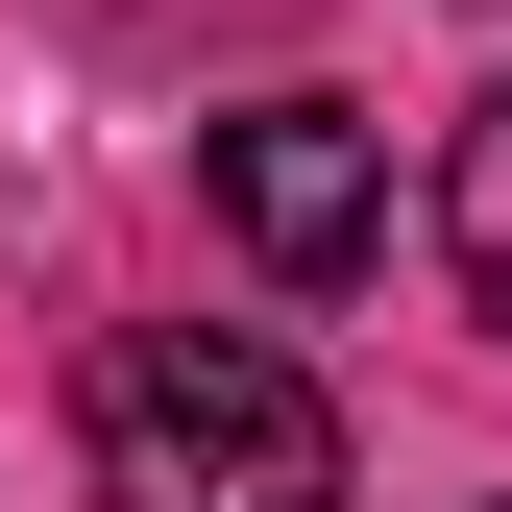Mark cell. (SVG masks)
Instances as JSON below:
<instances>
[{"label": "cell", "mask_w": 512, "mask_h": 512, "mask_svg": "<svg viewBox=\"0 0 512 512\" xmlns=\"http://www.w3.org/2000/svg\"><path fill=\"white\" fill-rule=\"evenodd\" d=\"M98 512H342V415H317L293 342H220V317H147V342H98Z\"/></svg>", "instance_id": "cell-1"}, {"label": "cell", "mask_w": 512, "mask_h": 512, "mask_svg": "<svg viewBox=\"0 0 512 512\" xmlns=\"http://www.w3.org/2000/svg\"><path fill=\"white\" fill-rule=\"evenodd\" d=\"M220 244L269 293H342L366 244H391V122H366V98H244L220 122Z\"/></svg>", "instance_id": "cell-2"}, {"label": "cell", "mask_w": 512, "mask_h": 512, "mask_svg": "<svg viewBox=\"0 0 512 512\" xmlns=\"http://www.w3.org/2000/svg\"><path fill=\"white\" fill-rule=\"evenodd\" d=\"M439 269H464V293L512 317V74H488L464 122H439Z\"/></svg>", "instance_id": "cell-3"}]
</instances>
